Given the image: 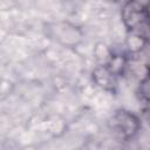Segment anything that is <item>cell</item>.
I'll list each match as a JSON object with an SVG mask.
<instances>
[{"instance_id":"obj_3","label":"cell","mask_w":150,"mask_h":150,"mask_svg":"<svg viewBox=\"0 0 150 150\" xmlns=\"http://www.w3.org/2000/svg\"><path fill=\"white\" fill-rule=\"evenodd\" d=\"M150 74V70L145 67V64L136 56L130 55V57L127 59V64L123 71V75L129 79L130 81L136 82L138 84L143 79H145Z\"/></svg>"},{"instance_id":"obj_6","label":"cell","mask_w":150,"mask_h":150,"mask_svg":"<svg viewBox=\"0 0 150 150\" xmlns=\"http://www.w3.org/2000/svg\"><path fill=\"white\" fill-rule=\"evenodd\" d=\"M127 59L128 57H124L122 55H116V54H112L110 61L108 62V67L109 69L116 75V76H120V75H123V71H124V68H125V64H127Z\"/></svg>"},{"instance_id":"obj_9","label":"cell","mask_w":150,"mask_h":150,"mask_svg":"<svg viewBox=\"0 0 150 150\" xmlns=\"http://www.w3.org/2000/svg\"><path fill=\"white\" fill-rule=\"evenodd\" d=\"M129 1L134 2L136 6H138V7L143 8V9H145V8H146V6H148V5H149V2H150V0H129Z\"/></svg>"},{"instance_id":"obj_4","label":"cell","mask_w":150,"mask_h":150,"mask_svg":"<svg viewBox=\"0 0 150 150\" xmlns=\"http://www.w3.org/2000/svg\"><path fill=\"white\" fill-rule=\"evenodd\" d=\"M116 77L117 76L105 64H98L93 71V79L95 83L105 90L112 89L115 87Z\"/></svg>"},{"instance_id":"obj_5","label":"cell","mask_w":150,"mask_h":150,"mask_svg":"<svg viewBox=\"0 0 150 150\" xmlns=\"http://www.w3.org/2000/svg\"><path fill=\"white\" fill-rule=\"evenodd\" d=\"M146 41H148V39L144 38L143 35L135 33L132 30H128L124 45H125V48L130 55H136L143 48V46L145 45Z\"/></svg>"},{"instance_id":"obj_10","label":"cell","mask_w":150,"mask_h":150,"mask_svg":"<svg viewBox=\"0 0 150 150\" xmlns=\"http://www.w3.org/2000/svg\"><path fill=\"white\" fill-rule=\"evenodd\" d=\"M145 13H146L148 19L150 20V2H149V5H148V6H146V8H145Z\"/></svg>"},{"instance_id":"obj_1","label":"cell","mask_w":150,"mask_h":150,"mask_svg":"<svg viewBox=\"0 0 150 150\" xmlns=\"http://www.w3.org/2000/svg\"><path fill=\"white\" fill-rule=\"evenodd\" d=\"M112 128L116 129V132H118L121 136L130 137L134 134H136L139 129V123L136 116L130 114L125 110H118L112 116Z\"/></svg>"},{"instance_id":"obj_2","label":"cell","mask_w":150,"mask_h":150,"mask_svg":"<svg viewBox=\"0 0 150 150\" xmlns=\"http://www.w3.org/2000/svg\"><path fill=\"white\" fill-rule=\"evenodd\" d=\"M122 19H123V22H124L125 27L128 28V30H132L136 27H138L139 25H142L143 22L149 20L146 16L145 9L136 6L131 1H128L123 5Z\"/></svg>"},{"instance_id":"obj_8","label":"cell","mask_w":150,"mask_h":150,"mask_svg":"<svg viewBox=\"0 0 150 150\" xmlns=\"http://www.w3.org/2000/svg\"><path fill=\"white\" fill-rule=\"evenodd\" d=\"M136 56L145 64V67L150 70V41L148 40L145 42V45L143 46V48L136 54Z\"/></svg>"},{"instance_id":"obj_7","label":"cell","mask_w":150,"mask_h":150,"mask_svg":"<svg viewBox=\"0 0 150 150\" xmlns=\"http://www.w3.org/2000/svg\"><path fill=\"white\" fill-rule=\"evenodd\" d=\"M138 94L141 95L142 100L146 103V102H150V74L143 79L138 84Z\"/></svg>"},{"instance_id":"obj_11","label":"cell","mask_w":150,"mask_h":150,"mask_svg":"<svg viewBox=\"0 0 150 150\" xmlns=\"http://www.w3.org/2000/svg\"><path fill=\"white\" fill-rule=\"evenodd\" d=\"M148 40H149V41H150V34H149V38H148Z\"/></svg>"}]
</instances>
